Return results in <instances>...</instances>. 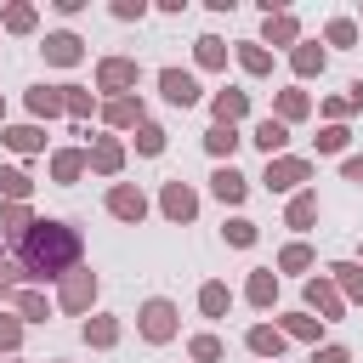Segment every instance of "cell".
Instances as JSON below:
<instances>
[{
	"label": "cell",
	"mask_w": 363,
	"mask_h": 363,
	"mask_svg": "<svg viewBox=\"0 0 363 363\" xmlns=\"http://www.w3.org/2000/svg\"><path fill=\"white\" fill-rule=\"evenodd\" d=\"M6 227H23V233H28L34 221H28V210H23V204H6Z\"/></svg>",
	"instance_id": "obj_44"
},
{
	"label": "cell",
	"mask_w": 363,
	"mask_h": 363,
	"mask_svg": "<svg viewBox=\"0 0 363 363\" xmlns=\"http://www.w3.org/2000/svg\"><path fill=\"white\" fill-rule=\"evenodd\" d=\"M272 295H278V272H255L250 278V301L255 306H272Z\"/></svg>",
	"instance_id": "obj_31"
},
{
	"label": "cell",
	"mask_w": 363,
	"mask_h": 363,
	"mask_svg": "<svg viewBox=\"0 0 363 363\" xmlns=\"http://www.w3.org/2000/svg\"><path fill=\"white\" fill-rule=\"evenodd\" d=\"M306 176H312V164H306V159H284V153H278V159H267V187H272V193H289V187H301Z\"/></svg>",
	"instance_id": "obj_4"
},
{
	"label": "cell",
	"mask_w": 363,
	"mask_h": 363,
	"mask_svg": "<svg viewBox=\"0 0 363 363\" xmlns=\"http://www.w3.org/2000/svg\"><path fill=\"white\" fill-rule=\"evenodd\" d=\"M210 113H216V125H238V119L250 113V91H216Z\"/></svg>",
	"instance_id": "obj_11"
},
{
	"label": "cell",
	"mask_w": 363,
	"mask_h": 363,
	"mask_svg": "<svg viewBox=\"0 0 363 363\" xmlns=\"http://www.w3.org/2000/svg\"><path fill=\"white\" fill-rule=\"evenodd\" d=\"M85 159H91V170H102V176H113V170L125 164V147H119L113 136H102V142H96V147L85 153Z\"/></svg>",
	"instance_id": "obj_17"
},
{
	"label": "cell",
	"mask_w": 363,
	"mask_h": 363,
	"mask_svg": "<svg viewBox=\"0 0 363 363\" xmlns=\"http://www.w3.org/2000/svg\"><path fill=\"white\" fill-rule=\"evenodd\" d=\"M278 267H284V272H301V267H312V250H306V244H289V250L278 255Z\"/></svg>",
	"instance_id": "obj_40"
},
{
	"label": "cell",
	"mask_w": 363,
	"mask_h": 363,
	"mask_svg": "<svg viewBox=\"0 0 363 363\" xmlns=\"http://www.w3.org/2000/svg\"><path fill=\"white\" fill-rule=\"evenodd\" d=\"M28 187H34V182H28L17 164H6V170H0V193H6L11 204H23V199H28Z\"/></svg>",
	"instance_id": "obj_28"
},
{
	"label": "cell",
	"mask_w": 363,
	"mask_h": 363,
	"mask_svg": "<svg viewBox=\"0 0 363 363\" xmlns=\"http://www.w3.org/2000/svg\"><path fill=\"white\" fill-rule=\"evenodd\" d=\"M102 119H108L113 130H130V125H142V102H136V96H108V102H102Z\"/></svg>",
	"instance_id": "obj_12"
},
{
	"label": "cell",
	"mask_w": 363,
	"mask_h": 363,
	"mask_svg": "<svg viewBox=\"0 0 363 363\" xmlns=\"http://www.w3.org/2000/svg\"><path fill=\"white\" fill-rule=\"evenodd\" d=\"M227 244L250 250V244H255V221H244V216H238V221H227Z\"/></svg>",
	"instance_id": "obj_39"
},
{
	"label": "cell",
	"mask_w": 363,
	"mask_h": 363,
	"mask_svg": "<svg viewBox=\"0 0 363 363\" xmlns=\"http://www.w3.org/2000/svg\"><path fill=\"white\" fill-rule=\"evenodd\" d=\"M346 136H352L346 125H323V130H318V153H340V147H346Z\"/></svg>",
	"instance_id": "obj_36"
},
{
	"label": "cell",
	"mask_w": 363,
	"mask_h": 363,
	"mask_svg": "<svg viewBox=\"0 0 363 363\" xmlns=\"http://www.w3.org/2000/svg\"><path fill=\"white\" fill-rule=\"evenodd\" d=\"M142 335L147 340H170L176 335V306L170 301H147L142 306Z\"/></svg>",
	"instance_id": "obj_7"
},
{
	"label": "cell",
	"mask_w": 363,
	"mask_h": 363,
	"mask_svg": "<svg viewBox=\"0 0 363 363\" xmlns=\"http://www.w3.org/2000/svg\"><path fill=\"white\" fill-rule=\"evenodd\" d=\"M85 340H91V346H113V340H119V323H113V318H91V323H85Z\"/></svg>",
	"instance_id": "obj_32"
},
{
	"label": "cell",
	"mask_w": 363,
	"mask_h": 363,
	"mask_svg": "<svg viewBox=\"0 0 363 363\" xmlns=\"http://www.w3.org/2000/svg\"><path fill=\"white\" fill-rule=\"evenodd\" d=\"M62 108H68L74 119H85V113H91V91H79V85H62Z\"/></svg>",
	"instance_id": "obj_35"
},
{
	"label": "cell",
	"mask_w": 363,
	"mask_h": 363,
	"mask_svg": "<svg viewBox=\"0 0 363 363\" xmlns=\"http://www.w3.org/2000/svg\"><path fill=\"white\" fill-rule=\"evenodd\" d=\"M284 335H301V340H318V318H306V312H289V318H284Z\"/></svg>",
	"instance_id": "obj_38"
},
{
	"label": "cell",
	"mask_w": 363,
	"mask_h": 363,
	"mask_svg": "<svg viewBox=\"0 0 363 363\" xmlns=\"http://www.w3.org/2000/svg\"><path fill=\"white\" fill-rule=\"evenodd\" d=\"M323 62H329V57H323V45H318V40H301V45L289 51V68H295L301 79H312V74H323Z\"/></svg>",
	"instance_id": "obj_14"
},
{
	"label": "cell",
	"mask_w": 363,
	"mask_h": 363,
	"mask_svg": "<svg viewBox=\"0 0 363 363\" xmlns=\"http://www.w3.org/2000/svg\"><path fill=\"white\" fill-rule=\"evenodd\" d=\"M193 45H199V68H227V40H216V34H199Z\"/></svg>",
	"instance_id": "obj_23"
},
{
	"label": "cell",
	"mask_w": 363,
	"mask_h": 363,
	"mask_svg": "<svg viewBox=\"0 0 363 363\" xmlns=\"http://www.w3.org/2000/svg\"><path fill=\"white\" fill-rule=\"evenodd\" d=\"M17 340H23V323L17 318H0V352H11Z\"/></svg>",
	"instance_id": "obj_43"
},
{
	"label": "cell",
	"mask_w": 363,
	"mask_h": 363,
	"mask_svg": "<svg viewBox=\"0 0 363 363\" xmlns=\"http://www.w3.org/2000/svg\"><path fill=\"white\" fill-rule=\"evenodd\" d=\"M45 62H57V68H74L79 57H85V40L79 34H68V28H57V34H45Z\"/></svg>",
	"instance_id": "obj_5"
},
{
	"label": "cell",
	"mask_w": 363,
	"mask_h": 363,
	"mask_svg": "<svg viewBox=\"0 0 363 363\" xmlns=\"http://www.w3.org/2000/svg\"><path fill=\"white\" fill-rule=\"evenodd\" d=\"M79 261V233L68 221H34L23 233V272L28 278H62Z\"/></svg>",
	"instance_id": "obj_1"
},
{
	"label": "cell",
	"mask_w": 363,
	"mask_h": 363,
	"mask_svg": "<svg viewBox=\"0 0 363 363\" xmlns=\"http://www.w3.org/2000/svg\"><path fill=\"white\" fill-rule=\"evenodd\" d=\"M238 68H244V74H272V51H267L261 40H244V45H238Z\"/></svg>",
	"instance_id": "obj_20"
},
{
	"label": "cell",
	"mask_w": 363,
	"mask_h": 363,
	"mask_svg": "<svg viewBox=\"0 0 363 363\" xmlns=\"http://www.w3.org/2000/svg\"><path fill=\"white\" fill-rule=\"evenodd\" d=\"M306 108H312V102H306V91H278V113H272V119H278V125H289V119H306Z\"/></svg>",
	"instance_id": "obj_24"
},
{
	"label": "cell",
	"mask_w": 363,
	"mask_h": 363,
	"mask_svg": "<svg viewBox=\"0 0 363 363\" xmlns=\"http://www.w3.org/2000/svg\"><path fill=\"white\" fill-rule=\"evenodd\" d=\"M250 142H255V147H261L267 159H278V153H284V142H289V125H278V119H261Z\"/></svg>",
	"instance_id": "obj_15"
},
{
	"label": "cell",
	"mask_w": 363,
	"mask_h": 363,
	"mask_svg": "<svg viewBox=\"0 0 363 363\" xmlns=\"http://www.w3.org/2000/svg\"><path fill=\"white\" fill-rule=\"evenodd\" d=\"M113 17L119 23H142L147 17V0H113Z\"/></svg>",
	"instance_id": "obj_41"
},
{
	"label": "cell",
	"mask_w": 363,
	"mask_h": 363,
	"mask_svg": "<svg viewBox=\"0 0 363 363\" xmlns=\"http://www.w3.org/2000/svg\"><path fill=\"white\" fill-rule=\"evenodd\" d=\"M136 153H164V130L142 119V125H136Z\"/></svg>",
	"instance_id": "obj_34"
},
{
	"label": "cell",
	"mask_w": 363,
	"mask_h": 363,
	"mask_svg": "<svg viewBox=\"0 0 363 363\" xmlns=\"http://www.w3.org/2000/svg\"><path fill=\"white\" fill-rule=\"evenodd\" d=\"M312 363H352V357H346V346H323V352H312Z\"/></svg>",
	"instance_id": "obj_45"
},
{
	"label": "cell",
	"mask_w": 363,
	"mask_h": 363,
	"mask_svg": "<svg viewBox=\"0 0 363 363\" xmlns=\"http://www.w3.org/2000/svg\"><path fill=\"white\" fill-rule=\"evenodd\" d=\"M0 119H6V96H0Z\"/></svg>",
	"instance_id": "obj_48"
},
{
	"label": "cell",
	"mask_w": 363,
	"mask_h": 363,
	"mask_svg": "<svg viewBox=\"0 0 363 363\" xmlns=\"http://www.w3.org/2000/svg\"><path fill=\"white\" fill-rule=\"evenodd\" d=\"M261 45H301V23L289 17V11H267V34H261Z\"/></svg>",
	"instance_id": "obj_9"
},
{
	"label": "cell",
	"mask_w": 363,
	"mask_h": 363,
	"mask_svg": "<svg viewBox=\"0 0 363 363\" xmlns=\"http://www.w3.org/2000/svg\"><path fill=\"white\" fill-rule=\"evenodd\" d=\"M17 312H23L28 323H40V318H45L51 306H45V295H34V289H23V295H17Z\"/></svg>",
	"instance_id": "obj_37"
},
{
	"label": "cell",
	"mask_w": 363,
	"mask_h": 363,
	"mask_svg": "<svg viewBox=\"0 0 363 363\" xmlns=\"http://www.w3.org/2000/svg\"><path fill=\"white\" fill-rule=\"evenodd\" d=\"M159 91H164V102H176V108H193V102L204 96L187 68H159Z\"/></svg>",
	"instance_id": "obj_3"
},
{
	"label": "cell",
	"mask_w": 363,
	"mask_h": 363,
	"mask_svg": "<svg viewBox=\"0 0 363 363\" xmlns=\"http://www.w3.org/2000/svg\"><path fill=\"white\" fill-rule=\"evenodd\" d=\"M136 79H142V62L136 57H102L96 62V91H119L125 96Z\"/></svg>",
	"instance_id": "obj_2"
},
{
	"label": "cell",
	"mask_w": 363,
	"mask_h": 363,
	"mask_svg": "<svg viewBox=\"0 0 363 363\" xmlns=\"http://www.w3.org/2000/svg\"><path fill=\"white\" fill-rule=\"evenodd\" d=\"M85 164H91V159H85L79 147H62V153H51V176H57V182H79V176H85Z\"/></svg>",
	"instance_id": "obj_18"
},
{
	"label": "cell",
	"mask_w": 363,
	"mask_h": 363,
	"mask_svg": "<svg viewBox=\"0 0 363 363\" xmlns=\"http://www.w3.org/2000/svg\"><path fill=\"white\" fill-rule=\"evenodd\" d=\"M28 113H34V119L62 113V85H34V91H28Z\"/></svg>",
	"instance_id": "obj_16"
},
{
	"label": "cell",
	"mask_w": 363,
	"mask_h": 363,
	"mask_svg": "<svg viewBox=\"0 0 363 363\" xmlns=\"http://www.w3.org/2000/svg\"><path fill=\"white\" fill-rule=\"evenodd\" d=\"M34 23H40V11H34V6H23V0L0 11V28H6V34H34Z\"/></svg>",
	"instance_id": "obj_19"
},
{
	"label": "cell",
	"mask_w": 363,
	"mask_h": 363,
	"mask_svg": "<svg viewBox=\"0 0 363 363\" xmlns=\"http://www.w3.org/2000/svg\"><path fill=\"white\" fill-rule=\"evenodd\" d=\"M227 301H233V295H227V284H204V289H199L204 318H221V312H227Z\"/></svg>",
	"instance_id": "obj_29"
},
{
	"label": "cell",
	"mask_w": 363,
	"mask_h": 363,
	"mask_svg": "<svg viewBox=\"0 0 363 363\" xmlns=\"http://www.w3.org/2000/svg\"><path fill=\"white\" fill-rule=\"evenodd\" d=\"M6 147H11V153H40V147H45V130H40V125H11V130H6Z\"/></svg>",
	"instance_id": "obj_21"
},
{
	"label": "cell",
	"mask_w": 363,
	"mask_h": 363,
	"mask_svg": "<svg viewBox=\"0 0 363 363\" xmlns=\"http://www.w3.org/2000/svg\"><path fill=\"white\" fill-rule=\"evenodd\" d=\"M323 40H329V45H340V51H346V45H357V23H352V17H335V23H329V28H323Z\"/></svg>",
	"instance_id": "obj_30"
},
{
	"label": "cell",
	"mask_w": 363,
	"mask_h": 363,
	"mask_svg": "<svg viewBox=\"0 0 363 363\" xmlns=\"http://www.w3.org/2000/svg\"><path fill=\"white\" fill-rule=\"evenodd\" d=\"M108 210H113L119 221H142V216H147V199H142V187H125V182H119V187L108 193Z\"/></svg>",
	"instance_id": "obj_10"
},
{
	"label": "cell",
	"mask_w": 363,
	"mask_h": 363,
	"mask_svg": "<svg viewBox=\"0 0 363 363\" xmlns=\"http://www.w3.org/2000/svg\"><path fill=\"white\" fill-rule=\"evenodd\" d=\"M306 301H312V306H318L323 318H340V295H335V289H329L323 278H312V284H306Z\"/></svg>",
	"instance_id": "obj_26"
},
{
	"label": "cell",
	"mask_w": 363,
	"mask_h": 363,
	"mask_svg": "<svg viewBox=\"0 0 363 363\" xmlns=\"http://www.w3.org/2000/svg\"><path fill=\"white\" fill-rule=\"evenodd\" d=\"M340 170H346V182H363V153H352V159H346Z\"/></svg>",
	"instance_id": "obj_47"
},
{
	"label": "cell",
	"mask_w": 363,
	"mask_h": 363,
	"mask_svg": "<svg viewBox=\"0 0 363 363\" xmlns=\"http://www.w3.org/2000/svg\"><path fill=\"white\" fill-rule=\"evenodd\" d=\"M318 221V193H295L289 199V227H312Z\"/></svg>",
	"instance_id": "obj_27"
},
{
	"label": "cell",
	"mask_w": 363,
	"mask_h": 363,
	"mask_svg": "<svg viewBox=\"0 0 363 363\" xmlns=\"http://www.w3.org/2000/svg\"><path fill=\"white\" fill-rule=\"evenodd\" d=\"M210 193H216L221 204H244V193H250V182H244V176H238L233 164H221V170L210 176Z\"/></svg>",
	"instance_id": "obj_13"
},
{
	"label": "cell",
	"mask_w": 363,
	"mask_h": 363,
	"mask_svg": "<svg viewBox=\"0 0 363 363\" xmlns=\"http://www.w3.org/2000/svg\"><path fill=\"white\" fill-rule=\"evenodd\" d=\"M91 295H96V272H68L57 301H62V312H85V306H91Z\"/></svg>",
	"instance_id": "obj_6"
},
{
	"label": "cell",
	"mask_w": 363,
	"mask_h": 363,
	"mask_svg": "<svg viewBox=\"0 0 363 363\" xmlns=\"http://www.w3.org/2000/svg\"><path fill=\"white\" fill-rule=\"evenodd\" d=\"M159 204H164L170 221H193V216H199V199H193L187 182H164V199H159Z\"/></svg>",
	"instance_id": "obj_8"
},
{
	"label": "cell",
	"mask_w": 363,
	"mask_h": 363,
	"mask_svg": "<svg viewBox=\"0 0 363 363\" xmlns=\"http://www.w3.org/2000/svg\"><path fill=\"white\" fill-rule=\"evenodd\" d=\"M250 352H255V357H278V352H284V329L255 323V329H250Z\"/></svg>",
	"instance_id": "obj_22"
},
{
	"label": "cell",
	"mask_w": 363,
	"mask_h": 363,
	"mask_svg": "<svg viewBox=\"0 0 363 363\" xmlns=\"http://www.w3.org/2000/svg\"><path fill=\"white\" fill-rule=\"evenodd\" d=\"M323 113H329V119H340V113H352V102H346V96H329V102H323Z\"/></svg>",
	"instance_id": "obj_46"
},
{
	"label": "cell",
	"mask_w": 363,
	"mask_h": 363,
	"mask_svg": "<svg viewBox=\"0 0 363 363\" xmlns=\"http://www.w3.org/2000/svg\"><path fill=\"white\" fill-rule=\"evenodd\" d=\"M193 357H199V363H216V357H221V340H216V335H199V340H193Z\"/></svg>",
	"instance_id": "obj_42"
},
{
	"label": "cell",
	"mask_w": 363,
	"mask_h": 363,
	"mask_svg": "<svg viewBox=\"0 0 363 363\" xmlns=\"http://www.w3.org/2000/svg\"><path fill=\"white\" fill-rule=\"evenodd\" d=\"M204 147H210L216 159H233V147H238V130H233V125H210V130H204Z\"/></svg>",
	"instance_id": "obj_25"
},
{
	"label": "cell",
	"mask_w": 363,
	"mask_h": 363,
	"mask_svg": "<svg viewBox=\"0 0 363 363\" xmlns=\"http://www.w3.org/2000/svg\"><path fill=\"white\" fill-rule=\"evenodd\" d=\"M335 278H340V289L352 295V301H363V267H352V261H340V267H329Z\"/></svg>",
	"instance_id": "obj_33"
}]
</instances>
